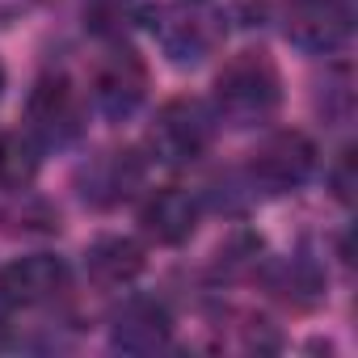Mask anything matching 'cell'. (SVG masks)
<instances>
[{
    "label": "cell",
    "mask_w": 358,
    "mask_h": 358,
    "mask_svg": "<svg viewBox=\"0 0 358 358\" xmlns=\"http://www.w3.org/2000/svg\"><path fill=\"white\" fill-rule=\"evenodd\" d=\"M278 101H282L278 68L262 51L232 55L224 64V72L215 76V106L211 110L228 127H257L278 110Z\"/></svg>",
    "instance_id": "obj_1"
},
{
    "label": "cell",
    "mask_w": 358,
    "mask_h": 358,
    "mask_svg": "<svg viewBox=\"0 0 358 358\" xmlns=\"http://www.w3.org/2000/svg\"><path fill=\"white\" fill-rule=\"evenodd\" d=\"M143 182V164L135 160V152H106L101 160H93V169L85 173V199L110 207L135 194V186Z\"/></svg>",
    "instance_id": "obj_12"
},
{
    "label": "cell",
    "mask_w": 358,
    "mask_h": 358,
    "mask_svg": "<svg viewBox=\"0 0 358 358\" xmlns=\"http://www.w3.org/2000/svg\"><path fill=\"white\" fill-rule=\"evenodd\" d=\"M139 224L156 245H182L194 236L199 228V203L182 190V186H160L143 199L139 207Z\"/></svg>",
    "instance_id": "obj_9"
},
{
    "label": "cell",
    "mask_w": 358,
    "mask_h": 358,
    "mask_svg": "<svg viewBox=\"0 0 358 358\" xmlns=\"http://www.w3.org/2000/svg\"><path fill=\"white\" fill-rule=\"evenodd\" d=\"M85 270L101 287H127L143 270V245L131 236H97L85 253Z\"/></svg>",
    "instance_id": "obj_11"
},
{
    "label": "cell",
    "mask_w": 358,
    "mask_h": 358,
    "mask_svg": "<svg viewBox=\"0 0 358 358\" xmlns=\"http://www.w3.org/2000/svg\"><path fill=\"white\" fill-rule=\"evenodd\" d=\"M148 93V68L131 47H114L93 72V101L106 118H127Z\"/></svg>",
    "instance_id": "obj_6"
},
{
    "label": "cell",
    "mask_w": 358,
    "mask_h": 358,
    "mask_svg": "<svg viewBox=\"0 0 358 358\" xmlns=\"http://www.w3.org/2000/svg\"><path fill=\"white\" fill-rule=\"evenodd\" d=\"M350 5L337 0H295L287 17V38L308 51H337L350 38Z\"/></svg>",
    "instance_id": "obj_8"
},
{
    "label": "cell",
    "mask_w": 358,
    "mask_h": 358,
    "mask_svg": "<svg viewBox=\"0 0 358 358\" xmlns=\"http://www.w3.org/2000/svg\"><path fill=\"white\" fill-rule=\"evenodd\" d=\"M152 0H85V26L97 38H127L135 26L152 22Z\"/></svg>",
    "instance_id": "obj_13"
},
{
    "label": "cell",
    "mask_w": 358,
    "mask_h": 358,
    "mask_svg": "<svg viewBox=\"0 0 358 358\" xmlns=\"http://www.w3.org/2000/svg\"><path fill=\"white\" fill-rule=\"evenodd\" d=\"M337 5H350V0H337Z\"/></svg>",
    "instance_id": "obj_16"
},
{
    "label": "cell",
    "mask_w": 358,
    "mask_h": 358,
    "mask_svg": "<svg viewBox=\"0 0 358 358\" xmlns=\"http://www.w3.org/2000/svg\"><path fill=\"white\" fill-rule=\"evenodd\" d=\"M215 110L199 97H173L156 110V122L148 131V143H152V156L164 160V164H190L199 160L211 139H215Z\"/></svg>",
    "instance_id": "obj_3"
},
{
    "label": "cell",
    "mask_w": 358,
    "mask_h": 358,
    "mask_svg": "<svg viewBox=\"0 0 358 358\" xmlns=\"http://www.w3.org/2000/svg\"><path fill=\"white\" fill-rule=\"evenodd\" d=\"M64 287H68V262L55 253H30V257H17L0 270V299L17 303V308L47 303Z\"/></svg>",
    "instance_id": "obj_7"
},
{
    "label": "cell",
    "mask_w": 358,
    "mask_h": 358,
    "mask_svg": "<svg viewBox=\"0 0 358 358\" xmlns=\"http://www.w3.org/2000/svg\"><path fill=\"white\" fill-rule=\"evenodd\" d=\"M312 169H316V143L303 131H274L249 156V182L270 194H282L303 186Z\"/></svg>",
    "instance_id": "obj_4"
},
{
    "label": "cell",
    "mask_w": 358,
    "mask_h": 358,
    "mask_svg": "<svg viewBox=\"0 0 358 358\" xmlns=\"http://www.w3.org/2000/svg\"><path fill=\"white\" fill-rule=\"evenodd\" d=\"M0 93H5V68H0Z\"/></svg>",
    "instance_id": "obj_15"
},
{
    "label": "cell",
    "mask_w": 358,
    "mask_h": 358,
    "mask_svg": "<svg viewBox=\"0 0 358 358\" xmlns=\"http://www.w3.org/2000/svg\"><path fill=\"white\" fill-rule=\"evenodd\" d=\"M152 34L177 68H190L220 51L224 13L207 0H173L164 9H152Z\"/></svg>",
    "instance_id": "obj_2"
},
{
    "label": "cell",
    "mask_w": 358,
    "mask_h": 358,
    "mask_svg": "<svg viewBox=\"0 0 358 358\" xmlns=\"http://www.w3.org/2000/svg\"><path fill=\"white\" fill-rule=\"evenodd\" d=\"M26 118H30V135L43 139V143H72L80 135V122H85V101H80V89L68 80V76H43L34 89H30V101H26Z\"/></svg>",
    "instance_id": "obj_5"
},
{
    "label": "cell",
    "mask_w": 358,
    "mask_h": 358,
    "mask_svg": "<svg viewBox=\"0 0 358 358\" xmlns=\"http://www.w3.org/2000/svg\"><path fill=\"white\" fill-rule=\"evenodd\" d=\"M169 333H173V320L152 299H131L114 316V345L127 354H152V350L169 345Z\"/></svg>",
    "instance_id": "obj_10"
},
{
    "label": "cell",
    "mask_w": 358,
    "mask_h": 358,
    "mask_svg": "<svg viewBox=\"0 0 358 358\" xmlns=\"http://www.w3.org/2000/svg\"><path fill=\"white\" fill-rule=\"evenodd\" d=\"M5 337H9V324H5V316H0V345H5Z\"/></svg>",
    "instance_id": "obj_14"
}]
</instances>
